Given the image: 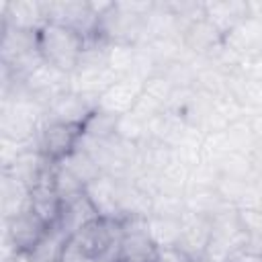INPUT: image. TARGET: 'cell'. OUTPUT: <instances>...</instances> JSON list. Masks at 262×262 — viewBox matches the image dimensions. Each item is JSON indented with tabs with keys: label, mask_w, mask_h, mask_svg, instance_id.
<instances>
[{
	"label": "cell",
	"mask_w": 262,
	"mask_h": 262,
	"mask_svg": "<svg viewBox=\"0 0 262 262\" xmlns=\"http://www.w3.org/2000/svg\"><path fill=\"white\" fill-rule=\"evenodd\" d=\"M115 262H127V260H115Z\"/></svg>",
	"instance_id": "obj_21"
},
{
	"label": "cell",
	"mask_w": 262,
	"mask_h": 262,
	"mask_svg": "<svg viewBox=\"0 0 262 262\" xmlns=\"http://www.w3.org/2000/svg\"><path fill=\"white\" fill-rule=\"evenodd\" d=\"M211 233H213V217L184 211L180 219V233L174 248L184 252L190 260H196L207 254Z\"/></svg>",
	"instance_id": "obj_8"
},
{
	"label": "cell",
	"mask_w": 262,
	"mask_h": 262,
	"mask_svg": "<svg viewBox=\"0 0 262 262\" xmlns=\"http://www.w3.org/2000/svg\"><path fill=\"white\" fill-rule=\"evenodd\" d=\"M223 262H239V260H237V256H233V258H227V260H223Z\"/></svg>",
	"instance_id": "obj_20"
},
{
	"label": "cell",
	"mask_w": 262,
	"mask_h": 262,
	"mask_svg": "<svg viewBox=\"0 0 262 262\" xmlns=\"http://www.w3.org/2000/svg\"><path fill=\"white\" fill-rule=\"evenodd\" d=\"M82 135H84L82 125L43 121L35 137V147L47 162L59 164L80 145Z\"/></svg>",
	"instance_id": "obj_3"
},
{
	"label": "cell",
	"mask_w": 262,
	"mask_h": 262,
	"mask_svg": "<svg viewBox=\"0 0 262 262\" xmlns=\"http://www.w3.org/2000/svg\"><path fill=\"white\" fill-rule=\"evenodd\" d=\"M37 47L45 63L66 74H72L86 47V37L70 27L57 23H45L37 31Z\"/></svg>",
	"instance_id": "obj_1"
},
{
	"label": "cell",
	"mask_w": 262,
	"mask_h": 262,
	"mask_svg": "<svg viewBox=\"0 0 262 262\" xmlns=\"http://www.w3.org/2000/svg\"><path fill=\"white\" fill-rule=\"evenodd\" d=\"M156 262H192V260L184 252H180L178 248L168 246V248H160Z\"/></svg>",
	"instance_id": "obj_17"
},
{
	"label": "cell",
	"mask_w": 262,
	"mask_h": 262,
	"mask_svg": "<svg viewBox=\"0 0 262 262\" xmlns=\"http://www.w3.org/2000/svg\"><path fill=\"white\" fill-rule=\"evenodd\" d=\"M250 12L252 10L248 2H207L205 4V16L219 29L223 37L229 31H233L242 20H246Z\"/></svg>",
	"instance_id": "obj_12"
},
{
	"label": "cell",
	"mask_w": 262,
	"mask_h": 262,
	"mask_svg": "<svg viewBox=\"0 0 262 262\" xmlns=\"http://www.w3.org/2000/svg\"><path fill=\"white\" fill-rule=\"evenodd\" d=\"M239 262H262V252H256V250H246L237 256Z\"/></svg>",
	"instance_id": "obj_18"
},
{
	"label": "cell",
	"mask_w": 262,
	"mask_h": 262,
	"mask_svg": "<svg viewBox=\"0 0 262 262\" xmlns=\"http://www.w3.org/2000/svg\"><path fill=\"white\" fill-rule=\"evenodd\" d=\"M45 23V2H4L2 6V25L25 31H39Z\"/></svg>",
	"instance_id": "obj_11"
},
{
	"label": "cell",
	"mask_w": 262,
	"mask_h": 262,
	"mask_svg": "<svg viewBox=\"0 0 262 262\" xmlns=\"http://www.w3.org/2000/svg\"><path fill=\"white\" fill-rule=\"evenodd\" d=\"M4 221H6L4 237L10 242L14 252H20V254H29L41 242V237L49 231V225L31 207Z\"/></svg>",
	"instance_id": "obj_7"
},
{
	"label": "cell",
	"mask_w": 262,
	"mask_h": 262,
	"mask_svg": "<svg viewBox=\"0 0 262 262\" xmlns=\"http://www.w3.org/2000/svg\"><path fill=\"white\" fill-rule=\"evenodd\" d=\"M68 244L70 237L61 229L49 227V231L41 237V242L29 252V258L31 262H61Z\"/></svg>",
	"instance_id": "obj_13"
},
{
	"label": "cell",
	"mask_w": 262,
	"mask_h": 262,
	"mask_svg": "<svg viewBox=\"0 0 262 262\" xmlns=\"http://www.w3.org/2000/svg\"><path fill=\"white\" fill-rule=\"evenodd\" d=\"M96 111V100L74 90L55 96L45 106V121H59L72 125H84L86 119Z\"/></svg>",
	"instance_id": "obj_9"
},
{
	"label": "cell",
	"mask_w": 262,
	"mask_h": 262,
	"mask_svg": "<svg viewBox=\"0 0 262 262\" xmlns=\"http://www.w3.org/2000/svg\"><path fill=\"white\" fill-rule=\"evenodd\" d=\"M59 164L66 166L84 186L90 184L92 180H96V178L102 174V170H100V166L94 162V158H92L88 151H84L82 147H76V149H74L66 160H61Z\"/></svg>",
	"instance_id": "obj_14"
},
{
	"label": "cell",
	"mask_w": 262,
	"mask_h": 262,
	"mask_svg": "<svg viewBox=\"0 0 262 262\" xmlns=\"http://www.w3.org/2000/svg\"><path fill=\"white\" fill-rule=\"evenodd\" d=\"M100 213L96 209V205L92 203V199L84 192L72 196V199H66L61 201V211H59V219L53 227L61 229L70 239L82 229L86 227L88 223H92L94 219H98Z\"/></svg>",
	"instance_id": "obj_10"
},
{
	"label": "cell",
	"mask_w": 262,
	"mask_h": 262,
	"mask_svg": "<svg viewBox=\"0 0 262 262\" xmlns=\"http://www.w3.org/2000/svg\"><path fill=\"white\" fill-rule=\"evenodd\" d=\"M121 237H123V219L98 217L86 227H82L72 239L90 258L115 262L119 260Z\"/></svg>",
	"instance_id": "obj_2"
},
{
	"label": "cell",
	"mask_w": 262,
	"mask_h": 262,
	"mask_svg": "<svg viewBox=\"0 0 262 262\" xmlns=\"http://www.w3.org/2000/svg\"><path fill=\"white\" fill-rule=\"evenodd\" d=\"M117 127H119V117L104 113L100 108H96L82 125L84 137H90L96 141H108V139L117 137Z\"/></svg>",
	"instance_id": "obj_15"
},
{
	"label": "cell",
	"mask_w": 262,
	"mask_h": 262,
	"mask_svg": "<svg viewBox=\"0 0 262 262\" xmlns=\"http://www.w3.org/2000/svg\"><path fill=\"white\" fill-rule=\"evenodd\" d=\"M29 207L49 225L53 227L59 219L61 211V196L55 188L53 180V164L47 162L45 168L39 172V176L29 186Z\"/></svg>",
	"instance_id": "obj_6"
},
{
	"label": "cell",
	"mask_w": 262,
	"mask_h": 262,
	"mask_svg": "<svg viewBox=\"0 0 262 262\" xmlns=\"http://www.w3.org/2000/svg\"><path fill=\"white\" fill-rule=\"evenodd\" d=\"M61 262H104V260L90 258L88 254H84V252L80 250V246H78L74 239H70L66 252H63V260H61Z\"/></svg>",
	"instance_id": "obj_16"
},
{
	"label": "cell",
	"mask_w": 262,
	"mask_h": 262,
	"mask_svg": "<svg viewBox=\"0 0 262 262\" xmlns=\"http://www.w3.org/2000/svg\"><path fill=\"white\" fill-rule=\"evenodd\" d=\"M143 88H145V80L135 76V74H129V76H121L117 82H113L98 98H96V108L104 111V113H111L115 117H123V115H129L139 96L143 94Z\"/></svg>",
	"instance_id": "obj_5"
},
{
	"label": "cell",
	"mask_w": 262,
	"mask_h": 262,
	"mask_svg": "<svg viewBox=\"0 0 262 262\" xmlns=\"http://www.w3.org/2000/svg\"><path fill=\"white\" fill-rule=\"evenodd\" d=\"M160 246L156 244L147 217H125L119 260L127 262H156Z\"/></svg>",
	"instance_id": "obj_4"
},
{
	"label": "cell",
	"mask_w": 262,
	"mask_h": 262,
	"mask_svg": "<svg viewBox=\"0 0 262 262\" xmlns=\"http://www.w3.org/2000/svg\"><path fill=\"white\" fill-rule=\"evenodd\" d=\"M192 262H217V260L211 258L209 254H205V256H201V258H196V260H192Z\"/></svg>",
	"instance_id": "obj_19"
}]
</instances>
